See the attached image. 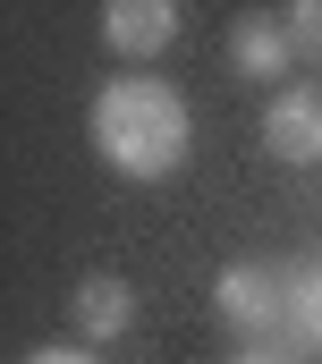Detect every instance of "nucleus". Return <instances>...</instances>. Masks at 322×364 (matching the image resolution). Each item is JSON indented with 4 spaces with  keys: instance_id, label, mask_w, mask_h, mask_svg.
I'll return each instance as SVG.
<instances>
[{
    "instance_id": "f257e3e1",
    "label": "nucleus",
    "mask_w": 322,
    "mask_h": 364,
    "mask_svg": "<svg viewBox=\"0 0 322 364\" xmlns=\"http://www.w3.org/2000/svg\"><path fill=\"white\" fill-rule=\"evenodd\" d=\"M187 102L178 85H161L145 68H128V77H110V85L93 93V153L119 170V178H170L178 161H187Z\"/></svg>"
},
{
    "instance_id": "f03ea898",
    "label": "nucleus",
    "mask_w": 322,
    "mask_h": 364,
    "mask_svg": "<svg viewBox=\"0 0 322 364\" xmlns=\"http://www.w3.org/2000/svg\"><path fill=\"white\" fill-rule=\"evenodd\" d=\"M289 296H297V272H280V263H229L212 279V305L238 339H271L289 322Z\"/></svg>"
},
{
    "instance_id": "7ed1b4c3",
    "label": "nucleus",
    "mask_w": 322,
    "mask_h": 364,
    "mask_svg": "<svg viewBox=\"0 0 322 364\" xmlns=\"http://www.w3.org/2000/svg\"><path fill=\"white\" fill-rule=\"evenodd\" d=\"M263 153H271V161H289V170L322 161V77L280 85V102L263 110Z\"/></svg>"
},
{
    "instance_id": "20e7f679",
    "label": "nucleus",
    "mask_w": 322,
    "mask_h": 364,
    "mask_svg": "<svg viewBox=\"0 0 322 364\" xmlns=\"http://www.w3.org/2000/svg\"><path fill=\"white\" fill-rule=\"evenodd\" d=\"M289 60H306L297 51V34L271 17V9H246L238 26H229V68L254 77V85H289Z\"/></svg>"
},
{
    "instance_id": "39448f33",
    "label": "nucleus",
    "mask_w": 322,
    "mask_h": 364,
    "mask_svg": "<svg viewBox=\"0 0 322 364\" xmlns=\"http://www.w3.org/2000/svg\"><path fill=\"white\" fill-rule=\"evenodd\" d=\"M102 43L119 60H161L178 43V0H102Z\"/></svg>"
},
{
    "instance_id": "423d86ee",
    "label": "nucleus",
    "mask_w": 322,
    "mask_h": 364,
    "mask_svg": "<svg viewBox=\"0 0 322 364\" xmlns=\"http://www.w3.org/2000/svg\"><path fill=\"white\" fill-rule=\"evenodd\" d=\"M128 322H136V288L128 279H110V272L77 279V331L85 339H119Z\"/></svg>"
},
{
    "instance_id": "0eeeda50",
    "label": "nucleus",
    "mask_w": 322,
    "mask_h": 364,
    "mask_svg": "<svg viewBox=\"0 0 322 364\" xmlns=\"http://www.w3.org/2000/svg\"><path fill=\"white\" fill-rule=\"evenodd\" d=\"M289 322L322 348V272H297V296H289Z\"/></svg>"
},
{
    "instance_id": "6e6552de",
    "label": "nucleus",
    "mask_w": 322,
    "mask_h": 364,
    "mask_svg": "<svg viewBox=\"0 0 322 364\" xmlns=\"http://www.w3.org/2000/svg\"><path fill=\"white\" fill-rule=\"evenodd\" d=\"M289 34L306 60H322V0H289Z\"/></svg>"
},
{
    "instance_id": "1a4fd4ad",
    "label": "nucleus",
    "mask_w": 322,
    "mask_h": 364,
    "mask_svg": "<svg viewBox=\"0 0 322 364\" xmlns=\"http://www.w3.org/2000/svg\"><path fill=\"white\" fill-rule=\"evenodd\" d=\"M229 364H297V356H289L280 339H246V348H238V356H229Z\"/></svg>"
},
{
    "instance_id": "9d476101",
    "label": "nucleus",
    "mask_w": 322,
    "mask_h": 364,
    "mask_svg": "<svg viewBox=\"0 0 322 364\" xmlns=\"http://www.w3.org/2000/svg\"><path fill=\"white\" fill-rule=\"evenodd\" d=\"M26 364H102V356H93V348H34Z\"/></svg>"
}]
</instances>
